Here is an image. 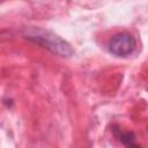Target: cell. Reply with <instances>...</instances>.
Returning a JSON list of instances; mask_svg holds the SVG:
<instances>
[{
    "mask_svg": "<svg viewBox=\"0 0 148 148\" xmlns=\"http://www.w3.org/2000/svg\"><path fill=\"white\" fill-rule=\"evenodd\" d=\"M21 34L23 38L42 46L43 49L50 51L56 56L69 58L74 53L71 44L51 30H46L43 28H27Z\"/></svg>",
    "mask_w": 148,
    "mask_h": 148,
    "instance_id": "6da1fadb",
    "label": "cell"
},
{
    "mask_svg": "<svg viewBox=\"0 0 148 148\" xmlns=\"http://www.w3.org/2000/svg\"><path fill=\"white\" fill-rule=\"evenodd\" d=\"M136 47V40L130 32H119L111 37L109 42V52L116 57L131 56Z\"/></svg>",
    "mask_w": 148,
    "mask_h": 148,
    "instance_id": "7a4b0ae2",
    "label": "cell"
},
{
    "mask_svg": "<svg viewBox=\"0 0 148 148\" xmlns=\"http://www.w3.org/2000/svg\"><path fill=\"white\" fill-rule=\"evenodd\" d=\"M116 133V132H114ZM117 136L119 138V140L127 147V148H140L138 145H135V136L132 132H120L118 131V133H116Z\"/></svg>",
    "mask_w": 148,
    "mask_h": 148,
    "instance_id": "3957f363",
    "label": "cell"
}]
</instances>
